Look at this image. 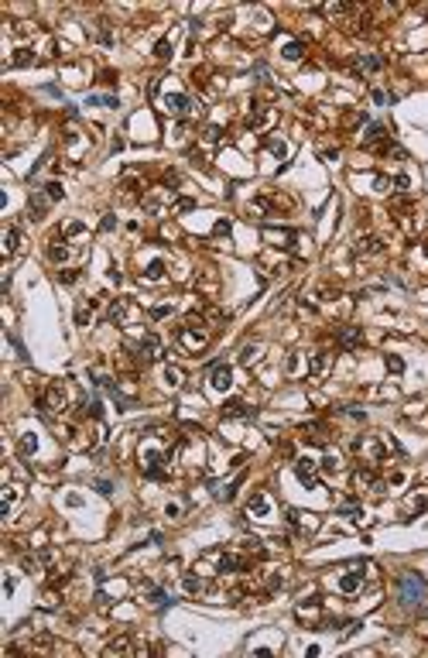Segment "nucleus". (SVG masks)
Returning <instances> with one entry per match:
<instances>
[{
    "label": "nucleus",
    "instance_id": "17",
    "mask_svg": "<svg viewBox=\"0 0 428 658\" xmlns=\"http://www.w3.org/2000/svg\"><path fill=\"white\" fill-rule=\"evenodd\" d=\"M332 364V357L329 353H315V360H312V374H326V367Z\"/></svg>",
    "mask_w": 428,
    "mask_h": 658
},
{
    "label": "nucleus",
    "instance_id": "10",
    "mask_svg": "<svg viewBox=\"0 0 428 658\" xmlns=\"http://www.w3.org/2000/svg\"><path fill=\"white\" fill-rule=\"evenodd\" d=\"M230 381H233L230 367H216V370H213V377H209V384H213L216 391H230Z\"/></svg>",
    "mask_w": 428,
    "mask_h": 658
},
{
    "label": "nucleus",
    "instance_id": "3",
    "mask_svg": "<svg viewBox=\"0 0 428 658\" xmlns=\"http://www.w3.org/2000/svg\"><path fill=\"white\" fill-rule=\"evenodd\" d=\"M165 106L172 110V114H195V103L185 93H168L165 96Z\"/></svg>",
    "mask_w": 428,
    "mask_h": 658
},
{
    "label": "nucleus",
    "instance_id": "34",
    "mask_svg": "<svg viewBox=\"0 0 428 658\" xmlns=\"http://www.w3.org/2000/svg\"><path fill=\"white\" fill-rule=\"evenodd\" d=\"M322 470H326V473H336V470H339V460H336V456H326Z\"/></svg>",
    "mask_w": 428,
    "mask_h": 658
},
{
    "label": "nucleus",
    "instance_id": "8",
    "mask_svg": "<svg viewBox=\"0 0 428 658\" xmlns=\"http://www.w3.org/2000/svg\"><path fill=\"white\" fill-rule=\"evenodd\" d=\"M178 340H182V343H185L189 350H202V347H206V336H202V333H192L189 326H185V329H178Z\"/></svg>",
    "mask_w": 428,
    "mask_h": 658
},
{
    "label": "nucleus",
    "instance_id": "29",
    "mask_svg": "<svg viewBox=\"0 0 428 658\" xmlns=\"http://www.w3.org/2000/svg\"><path fill=\"white\" fill-rule=\"evenodd\" d=\"M11 65H31V52H14V58H11Z\"/></svg>",
    "mask_w": 428,
    "mask_h": 658
},
{
    "label": "nucleus",
    "instance_id": "33",
    "mask_svg": "<svg viewBox=\"0 0 428 658\" xmlns=\"http://www.w3.org/2000/svg\"><path fill=\"white\" fill-rule=\"evenodd\" d=\"M89 103H103V106H117V96H89Z\"/></svg>",
    "mask_w": 428,
    "mask_h": 658
},
{
    "label": "nucleus",
    "instance_id": "2",
    "mask_svg": "<svg viewBox=\"0 0 428 658\" xmlns=\"http://www.w3.org/2000/svg\"><path fill=\"white\" fill-rule=\"evenodd\" d=\"M137 357H140V360H158V357H161V340H158L155 333L140 336V343H137Z\"/></svg>",
    "mask_w": 428,
    "mask_h": 658
},
{
    "label": "nucleus",
    "instance_id": "19",
    "mask_svg": "<svg viewBox=\"0 0 428 658\" xmlns=\"http://www.w3.org/2000/svg\"><path fill=\"white\" fill-rule=\"evenodd\" d=\"M35 449H38V439H35L31 432H28V435H21V456H31Z\"/></svg>",
    "mask_w": 428,
    "mask_h": 658
},
{
    "label": "nucleus",
    "instance_id": "9",
    "mask_svg": "<svg viewBox=\"0 0 428 658\" xmlns=\"http://www.w3.org/2000/svg\"><path fill=\"white\" fill-rule=\"evenodd\" d=\"M250 415L253 411L243 405V401H226V405H223V418H250Z\"/></svg>",
    "mask_w": 428,
    "mask_h": 658
},
{
    "label": "nucleus",
    "instance_id": "15",
    "mask_svg": "<svg viewBox=\"0 0 428 658\" xmlns=\"http://www.w3.org/2000/svg\"><path fill=\"white\" fill-rule=\"evenodd\" d=\"M247 511H250V514H267V497H264V494H253L250 504H247Z\"/></svg>",
    "mask_w": 428,
    "mask_h": 658
},
{
    "label": "nucleus",
    "instance_id": "27",
    "mask_svg": "<svg viewBox=\"0 0 428 658\" xmlns=\"http://www.w3.org/2000/svg\"><path fill=\"white\" fill-rule=\"evenodd\" d=\"M243 552H250V556H264V545L257 542V538H247V542H243Z\"/></svg>",
    "mask_w": 428,
    "mask_h": 658
},
{
    "label": "nucleus",
    "instance_id": "26",
    "mask_svg": "<svg viewBox=\"0 0 428 658\" xmlns=\"http://www.w3.org/2000/svg\"><path fill=\"white\" fill-rule=\"evenodd\" d=\"M155 58H161V62L172 58V45H168V41H158V45H155Z\"/></svg>",
    "mask_w": 428,
    "mask_h": 658
},
{
    "label": "nucleus",
    "instance_id": "14",
    "mask_svg": "<svg viewBox=\"0 0 428 658\" xmlns=\"http://www.w3.org/2000/svg\"><path fill=\"white\" fill-rule=\"evenodd\" d=\"M353 484H356V487H373V484H377V480H373V470L360 466V470L353 473Z\"/></svg>",
    "mask_w": 428,
    "mask_h": 658
},
{
    "label": "nucleus",
    "instance_id": "1",
    "mask_svg": "<svg viewBox=\"0 0 428 658\" xmlns=\"http://www.w3.org/2000/svg\"><path fill=\"white\" fill-rule=\"evenodd\" d=\"M425 590H428V583L421 573H401L397 576V600L404 603V607L425 603Z\"/></svg>",
    "mask_w": 428,
    "mask_h": 658
},
{
    "label": "nucleus",
    "instance_id": "30",
    "mask_svg": "<svg viewBox=\"0 0 428 658\" xmlns=\"http://www.w3.org/2000/svg\"><path fill=\"white\" fill-rule=\"evenodd\" d=\"M202 586H206V583L195 580V576H189V580H185V590H189V593H202Z\"/></svg>",
    "mask_w": 428,
    "mask_h": 658
},
{
    "label": "nucleus",
    "instance_id": "23",
    "mask_svg": "<svg viewBox=\"0 0 428 658\" xmlns=\"http://www.w3.org/2000/svg\"><path fill=\"white\" fill-rule=\"evenodd\" d=\"M148 278H151V281L165 278V261H151V264H148Z\"/></svg>",
    "mask_w": 428,
    "mask_h": 658
},
{
    "label": "nucleus",
    "instance_id": "5",
    "mask_svg": "<svg viewBox=\"0 0 428 658\" xmlns=\"http://www.w3.org/2000/svg\"><path fill=\"white\" fill-rule=\"evenodd\" d=\"M360 586H363V573H360V566H356V569H350V573L339 580V590H343V593H356Z\"/></svg>",
    "mask_w": 428,
    "mask_h": 658
},
{
    "label": "nucleus",
    "instance_id": "25",
    "mask_svg": "<svg viewBox=\"0 0 428 658\" xmlns=\"http://www.w3.org/2000/svg\"><path fill=\"white\" fill-rule=\"evenodd\" d=\"M45 195H48L52 202H59V199H62L65 192H62V185H59V182H48V185H45Z\"/></svg>",
    "mask_w": 428,
    "mask_h": 658
},
{
    "label": "nucleus",
    "instance_id": "13",
    "mask_svg": "<svg viewBox=\"0 0 428 658\" xmlns=\"http://www.w3.org/2000/svg\"><path fill=\"white\" fill-rule=\"evenodd\" d=\"M134 644H130V638L127 634H120V638H113L110 644H106V655H120V651H130Z\"/></svg>",
    "mask_w": 428,
    "mask_h": 658
},
{
    "label": "nucleus",
    "instance_id": "12",
    "mask_svg": "<svg viewBox=\"0 0 428 658\" xmlns=\"http://www.w3.org/2000/svg\"><path fill=\"white\" fill-rule=\"evenodd\" d=\"M267 120H271V110H267V106H253V114L247 117V127H264Z\"/></svg>",
    "mask_w": 428,
    "mask_h": 658
},
{
    "label": "nucleus",
    "instance_id": "24",
    "mask_svg": "<svg viewBox=\"0 0 428 658\" xmlns=\"http://www.w3.org/2000/svg\"><path fill=\"white\" fill-rule=\"evenodd\" d=\"M4 251H7V257L18 254V230H14V227H7V247H4Z\"/></svg>",
    "mask_w": 428,
    "mask_h": 658
},
{
    "label": "nucleus",
    "instance_id": "31",
    "mask_svg": "<svg viewBox=\"0 0 428 658\" xmlns=\"http://www.w3.org/2000/svg\"><path fill=\"white\" fill-rule=\"evenodd\" d=\"M76 278H79V271H62V274H59L62 285H76Z\"/></svg>",
    "mask_w": 428,
    "mask_h": 658
},
{
    "label": "nucleus",
    "instance_id": "20",
    "mask_svg": "<svg viewBox=\"0 0 428 658\" xmlns=\"http://www.w3.org/2000/svg\"><path fill=\"white\" fill-rule=\"evenodd\" d=\"M93 305H96V302H86V305H79V309H76V322H79V326H86V322H89Z\"/></svg>",
    "mask_w": 428,
    "mask_h": 658
},
{
    "label": "nucleus",
    "instance_id": "7",
    "mask_svg": "<svg viewBox=\"0 0 428 658\" xmlns=\"http://www.w3.org/2000/svg\"><path fill=\"white\" fill-rule=\"evenodd\" d=\"M45 213H48V202H45L38 192H31L28 195V216H31V220H45Z\"/></svg>",
    "mask_w": 428,
    "mask_h": 658
},
{
    "label": "nucleus",
    "instance_id": "21",
    "mask_svg": "<svg viewBox=\"0 0 428 658\" xmlns=\"http://www.w3.org/2000/svg\"><path fill=\"white\" fill-rule=\"evenodd\" d=\"M151 603H155V610H165V607H172V597L161 593V590H155V593H151Z\"/></svg>",
    "mask_w": 428,
    "mask_h": 658
},
{
    "label": "nucleus",
    "instance_id": "32",
    "mask_svg": "<svg viewBox=\"0 0 428 658\" xmlns=\"http://www.w3.org/2000/svg\"><path fill=\"white\" fill-rule=\"evenodd\" d=\"M165 377H168V384H172V387H178V381H182V374H178L175 367H168V370H165Z\"/></svg>",
    "mask_w": 428,
    "mask_h": 658
},
{
    "label": "nucleus",
    "instance_id": "6",
    "mask_svg": "<svg viewBox=\"0 0 428 658\" xmlns=\"http://www.w3.org/2000/svg\"><path fill=\"white\" fill-rule=\"evenodd\" d=\"M295 473H298V480L305 487H315V463H312V460H298V463H295Z\"/></svg>",
    "mask_w": 428,
    "mask_h": 658
},
{
    "label": "nucleus",
    "instance_id": "39",
    "mask_svg": "<svg viewBox=\"0 0 428 658\" xmlns=\"http://www.w3.org/2000/svg\"><path fill=\"white\" fill-rule=\"evenodd\" d=\"M168 312H172V309H168V305H158V309L151 312V315H155V319H161V315H168Z\"/></svg>",
    "mask_w": 428,
    "mask_h": 658
},
{
    "label": "nucleus",
    "instance_id": "11",
    "mask_svg": "<svg viewBox=\"0 0 428 658\" xmlns=\"http://www.w3.org/2000/svg\"><path fill=\"white\" fill-rule=\"evenodd\" d=\"M377 251H380V240H377V237H360L356 247H353L356 257H363V254H377Z\"/></svg>",
    "mask_w": 428,
    "mask_h": 658
},
{
    "label": "nucleus",
    "instance_id": "16",
    "mask_svg": "<svg viewBox=\"0 0 428 658\" xmlns=\"http://www.w3.org/2000/svg\"><path fill=\"white\" fill-rule=\"evenodd\" d=\"M48 257H52V261H55V264H62V261H65V257H69V247H65V244H62V240H59V244H55V240H52V247H48Z\"/></svg>",
    "mask_w": 428,
    "mask_h": 658
},
{
    "label": "nucleus",
    "instance_id": "38",
    "mask_svg": "<svg viewBox=\"0 0 428 658\" xmlns=\"http://www.w3.org/2000/svg\"><path fill=\"white\" fill-rule=\"evenodd\" d=\"M219 233H230V223H226V220H219V223H216V237H219Z\"/></svg>",
    "mask_w": 428,
    "mask_h": 658
},
{
    "label": "nucleus",
    "instance_id": "22",
    "mask_svg": "<svg viewBox=\"0 0 428 658\" xmlns=\"http://www.w3.org/2000/svg\"><path fill=\"white\" fill-rule=\"evenodd\" d=\"M384 65V58H377V55H367V58H360V69H367V72H377Z\"/></svg>",
    "mask_w": 428,
    "mask_h": 658
},
{
    "label": "nucleus",
    "instance_id": "28",
    "mask_svg": "<svg viewBox=\"0 0 428 658\" xmlns=\"http://www.w3.org/2000/svg\"><path fill=\"white\" fill-rule=\"evenodd\" d=\"M284 58H288V62H298V58H302V45H298V41H292V45L284 48Z\"/></svg>",
    "mask_w": 428,
    "mask_h": 658
},
{
    "label": "nucleus",
    "instance_id": "4",
    "mask_svg": "<svg viewBox=\"0 0 428 658\" xmlns=\"http://www.w3.org/2000/svg\"><path fill=\"white\" fill-rule=\"evenodd\" d=\"M360 343H363V329H356V326L339 329V347L343 350H353V347H360Z\"/></svg>",
    "mask_w": 428,
    "mask_h": 658
},
{
    "label": "nucleus",
    "instance_id": "37",
    "mask_svg": "<svg viewBox=\"0 0 428 658\" xmlns=\"http://www.w3.org/2000/svg\"><path fill=\"white\" fill-rule=\"evenodd\" d=\"M96 490H99V494H110L113 484H110V480H96Z\"/></svg>",
    "mask_w": 428,
    "mask_h": 658
},
{
    "label": "nucleus",
    "instance_id": "35",
    "mask_svg": "<svg viewBox=\"0 0 428 658\" xmlns=\"http://www.w3.org/2000/svg\"><path fill=\"white\" fill-rule=\"evenodd\" d=\"M387 367L394 370V374H401V370H404V360H397V357H387Z\"/></svg>",
    "mask_w": 428,
    "mask_h": 658
},
{
    "label": "nucleus",
    "instance_id": "18",
    "mask_svg": "<svg viewBox=\"0 0 428 658\" xmlns=\"http://www.w3.org/2000/svg\"><path fill=\"white\" fill-rule=\"evenodd\" d=\"M257 353H260V343H247V347L240 350V360H243V364H253Z\"/></svg>",
    "mask_w": 428,
    "mask_h": 658
},
{
    "label": "nucleus",
    "instance_id": "36",
    "mask_svg": "<svg viewBox=\"0 0 428 658\" xmlns=\"http://www.w3.org/2000/svg\"><path fill=\"white\" fill-rule=\"evenodd\" d=\"M113 227H117V216L106 213V216H103V230H113Z\"/></svg>",
    "mask_w": 428,
    "mask_h": 658
}]
</instances>
